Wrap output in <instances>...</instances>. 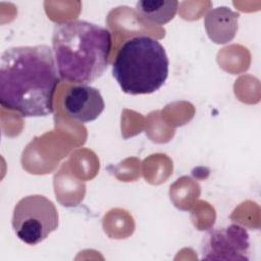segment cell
Here are the masks:
<instances>
[{
  "instance_id": "cell-1",
  "label": "cell",
  "mask_w": 261,
  "mask_h": 261,
  "mask_svg": "<svg viewBox=\"0 0 261 261\" xmlns=\"http://www.w3.org/2000/svg\"><path fill=\"white\" fill-rule=\"evenodd\" d=\"M59 80L49 46L10 47L0 61V103L23 117L47 116Z\"/></svg>"
},
{
  "instance_id": "cell-2",
  "label": "cell",
  "mask_w": 261,
  "mask_h": 261,
  "mask_svg": "<svg viewBox=\"0 0 261 261\" xmlns=\"http://www.w3.org/2000/svg\"><path fill=\"white\" fill-rule=\"evenodd\" d=\"M111 33L96 23L75 19L56 23L52 50L59 77L87 85L103 75L109 64Z\"/></svg>"
},
{
  "instance_id": "cell-3",
  "label": "cell",
  "mask_w": 261,
  "mask_h": 261,
  "mask_svg": "<svg viewBox=\"0 0 261 261\" xmlns=\"http://www.w3.org/2000/svg\"><path fill=\"white\" fill-rule=\"evenodd\" d=\"M169 60L161 43L146 35L125 40L117 51L112 75L129 95L158 91L168 76Z\"/></svg>"
},
{
  "instance_id": "cell-4",
  "label": "cell",
  "mask_w": 261,
  "mask_h": 261,
  "mask_svg": "<svg viewBox=\"0 0 261 261\" xmlns=\"http://www.w3.org/2000/svg\"><path fill=\"white\" fill-rule=\"evenodd\" d=\"M58 220V211L51 200L42 195H30L15 205L11 224L20 241L34 246L57 229Z\"/></svg>"
},
{
  "instance_id": "cell-5",
  "label": "cell",
  "mask_w": 261,
  "mask_h": 261,
  "mask_svg": "<svg viewBox=\"0 0 261 261\" xmlns=\"http://www.w3.org/2000/svg\"><path fill=\"white\" fill-rule=\"evenodd\" d=\"M201 252L206 260H248L249 234L238 224L215 227L204 236Z\"/></svg>"
},
{
  "instance_id": "cell-6",
  "label": "cell",
  "mask_w": 261,
  "mask_h": 261,
  "mask_svg": "<svg viewBox=\"0 0 261 261\" xmlns=\"http://www.w3.org/2000/svg\"><path fill=\"white\" fill-rule=\"evenodd\" d=\"M63 107L69 117L87 123L100 116L105 103L98 89L88 85H75L65 93Z\"/></svg>"
},
{
  "instance_id": "cell-7",
  "label": "cell",
  "mask_w": 261,
  "mask_h": 261,
  "mask_svg": "<svg viewBox=\"0 0 261 261\" xmlns=\"http://www.w3.org/2000/svg\"><path fill=\"white\" fill-rule=\"evenodd\" d=\"M239 16L238 12L226 6L211 9L204 19L209 39L216 44H226L232 41L238 32Z\"/></svg>"
},
{
  "instance_id": "cell-8",
  "label": "cell",
  "mask_w": 261,
  "mask_h": 261,
  "mask_svg": "<svg viewBox=\"0 0 261 261\" xmlns=\"http://www.w3.org/2000/svg\"><path fill=\"white\" fill-rule=\"evenodd\" d=\"M176 0H142L136 3L135 9L141 20L155 25L169 22L176 14Z\"/></svg>"
}]
</instances>
